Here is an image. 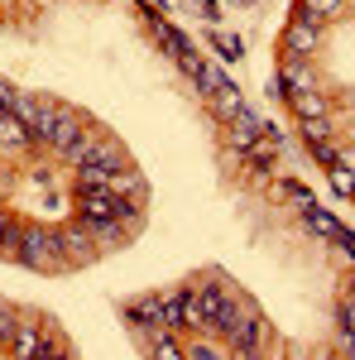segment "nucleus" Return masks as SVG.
I'll return each mask as SVG.
<instances>
[{
  "label": "nucleus",
  "instance_id": "9b49d317",
  "mask_svg": "<svg viewBox=\"0 0 355 360\" xmlns=\"http://www.w3.org/2000/svg\"><path fill=\"white\" fill-rule=\"evenodd\" d=\"M188 77H192V82H197V86H202V96H212V91H221V86L231 82V77H226V72H221L217 63H207V58H202V63H197V68H192Z\"/></svg>",
  "mask_w": 355,
  "mask_h": 360
},
{
  "label": "nucleus",
  "instance_id": "aec40b11",
  "mask_svg": "<svg viewBox=\"0 0 355 360\" xmlns=\"http://www.w3.org/2000/svg\"><path fill=\"white\" fill-rule=\"evenodd\" d=\"M0 250H10V255L20 250V226L10 221V217H0Z\"/></svg>",
  "mask_w": 355,
  "mask_h": 360
},
{
  "label": "nucleus",
  "instance_id": "f257e3e1",
  "mask_svg": "<svg viewBox=\"0 0 355 360\" xmlns=\"http://www.w3.org/2000/svg\"><path fill=\"white\" fill-rule=\"evenodd\" d=\"M25 264H44V269H53V264H67L63 259V240H58V231H44V226H20V250H15Z\"/></svg>",
  "mask_w": 355,
  "mask_h": 360
},
{
  "label": "nucleus",
  "instance_id": "c85d7f7f",
  "mask_svg": "<svg viewBox=\"0 0 355 360\" xmlns=\"http://www.w3.org/2000/svg\"><path fill=\"white\" fill-rule=\"evenodd\" d=\"M341 168H355V149H341Z\"/></svg>",
  "mask_w": 355,
  "mask_h": 360
},
{
  "label": "nucleus",
  "instance_id": "9d476101",
  "mask_svg": "<svg viewBox=\"0 0 355 360\" xmlns=\"http://www.w3.org/2000/svg\"><path fill=\"white\" fill-rule=\"evenodd\" d=\"M86 164L120 168V164H125V154H120V144H110V139H91V144H86Z\"/></svg>",
  "mask_w": 355,
  "mask_h": 360
},
{
  "label": "nucleus",
  "instance_id": "5701e85b",
  "mask_svg": "<svg viewBox=\"0 0 355 360\" xmlns=\"http://www.w3.org/2000/svg\"><path fill=\"white\" fill-rule=\"evenodd\" d=\"M341 149H346V144H331V139H322V144H317V159H322L327 168H336V164H341Z\"/></svg>",
  "mask_w": 355,
  "mask_h": 360
},
{
  "label": "nucleus",
  "instance_id": "ddd939ff",
  "mask_svg": "<svg viewBox=\"0 0 355 360\" xmlns=\"http://www.w3.org/2000/svg\"><path fill=\"white\" fill-rule=\"evenodd\" d=\"M293 101V111H298V120H312V115H327V96H317V91H298V96H288Z\"/></svg>",
  "mask_w": 355,
  "mask_h": 360
},
{
  "label": "nucleus",
  "instance_id": "2eb2a0df",
  "mask_svg": "<svg viewBox=\"0 0 355 360\" xmlns=\"http://www.w3.org/2000/svg\"><path fill=\"white\" fill-rule=\"evenodd\" d=\"M154 360H188V351H183V346L159 327V332H154Z\"/></svg>",
  "mask_w": 355,
  "mask_h": 360
},
{
  "label": "nucleus",
  "instance_id": "39448f33",
  "mask_svg": "<svg viewBox=\"0 0 355 360\" xmlns=\"http://www.w3.org/2000/svg\"><path fill=\"white\" fill-rule=\"evenodd\" d=\"M10 341H15V360H44V351L53 346L49 336L34 327V322H20V332L10 336Z\"/></svg>",
  "mask_w": 355,
  "mask_h": 360
},
{
  "label": "nucleus",
  "instance_id": "20e7f679",
  "mask_svg": "<svg viewBox=\"0 0 355 360\" xmlns=\"http://www.w3.org/2000/svg\"><path fill=\"white\" fill-rule=\"evenodd\" d=\"M317 44H322V20L302 10L298 20L288 25V49H293V53H312Z\"/></svg>",
  "mask_w": 355,
  "mask_h": 360
},
{
  "label": "nucleus",
  "instance_id": "cd10ccee",
  "mask_svg": "<svg viewBox=\"0 0 355 360\" xmlns=\"http://www.w3.org/2000/svg\"><path fill=\"white\" fill-rule=\"evenodd\" d=\"M44 360H72V356H67V351H58V346H49V351H44Z\"/></svg>",
  "mask_w": 355,
  "mask_h": 360
},
{
  "label": "nucleus",
  "instance_id": "a211bd4d",
  "mask_svg": "<svg viewBox=\"0 0 355 360\" xmlns=\"http://www.w3.org/2000/svg\"><path fill=\"white\" fill-rule=\"evenodd\" d=\"M302 135L312 139V144H322V139L331 135V120H327V115H312V120H302Z\"/></svg>",
  "mask_w": 355,
  "mask_h": 360
},
{
  "label": "nucleus",
  "instance_id": "f03ea898",
  "mask_svg": "<svg viewBox=\"0 0 355 360\" xmlns=\"http://www.w3.org/2000/svg\"><path fill=\"white\" fill-rule=\"evenodd\" d=\"M58 111H63V106H49V101H39V96H29V91H15V96H10V115L25 125L29 135H39L44 144H49V135H53V125H58Z\"/></svg>",
  "mask_w": 355,
  "mask_h": 360
},
{
  "label": "nucleus",
  "instance_id": "c756f323",
  "mask_svg": "<svg viewBox=\"0 0 355 360\" xmlns=\"http://www.w3.org/2000/svg\"><path fill=\"white\" fill-rule=\"evenodd\" d=\"M351 197H355V193H351Z\"/></svg>",
  "mask_w": 355,
  "mask_h": 360
},
{
  "label": "nucleus",
  "instance_id": "f3484780",
  "mask_svg": "<svg viewBox=\"0 0 355 360\" xmlns=\"http://www.w3.org/2000/svg\"><path fill=\"white\" fill-rule=\"evenodd\" d=\"M307 226H312V231H317V236H336V231H341V221H336V217H331V212H322V207H307Z\"/></svg>",
  "mask_w": 355,
  "mask_h": 360
},
{
  "label": "nucleus",
  "instance_id": "7ed1b4c3",
  "mask_svg": "<svg viewBox=\"0 0 355 360\" xmlns=\"http://www.w3.org/2000/svg\"><path fill=\"white\" fill-rule=\"evenodd\" d=\"M58 240H63V259H77V264H91L101 250H96V240L86 236V226H67V231H58Z\"/></svg>",
  "mask_w": 355,
  "mask_h": 360
},
{
  "label": "nucleus",
  "instance_id": "6e6552de",
  "mask_svg": "<svg viewBox=\"0 0 355 360\" xmlns=\"http://www.w3.org/2000/svg\"><path fill=\"white\" fill-rule=\"evenodd\" d=\"M207 106H212V115H217V120H235V115L245 111V96L226 82L221 91H212V96H207Z\"/></svg>",
  "mask_w": 355,
  "mask_h": 360
},
{
  "label": "nucleus",
  "instance_id": "dca6fc26",
  "mask_svg": "<svg viewBox=\"0 0 355 360\" xmlns=\"http://www.w3.org/2000/svg\"><path fill=\"white\" fill-rule=\"evenodd\" d=\"M130 317H135V322H154V327H164V298H139Z\"/></svg>",
  "mask_w": 355,
  "mask_h": 360
},
{
  "label": "nucleus",
  "instance_id": "f8f14e48",
  "mask_svg": "<svg viewBox=\"0 0 355 360\" xmlns=\"http://www.w3.org/2000/svg\"><path fill=\"white\" fill-rule=\"evenodd\" d=\"M29 139H34V135H29V130H25V125H20L10 111L0 115V144H5V149H25Z\"/></svg>",
  "mask_w": 355,
  "mask_h": 360
},
{
  "label": "nucleus",
  "instance_id": "4468645a",
  "mask_svg": "<svg viewBox=\"0 0 355 360\" xmlns=\"http://www.w3.org/2000/svg\"><path fill=\"white\" fill-rule=\"evenodd\" d=\"M312 68H302V63H288V72H283V86H288V96H298V91H312Z\"/></svg>",
  "mask_w": 355,
  "mask_h": 360
},
{
  "label": "nucleus",
  "instance_id": "423d86ee",
  "mask_svg": "<svg viewBox=\"0 0 355 360\" xmlns=\"http://www.w3.org/2000/svg\"><path fill=\"white\" fill-rule=\"evenodd\" d=\"M120 168H96V164H77V193H115Z\"/></svg>",
  "mask_w": 355,
  "mask_h": 360
},
{
  "label": "nucleus",
  "instance_id": "6ab92c4d",
  "mask_svg": "<svg viewBox=\"0 0 355 360\" xmlns=\"http://www.w3.org/2000/svg\"><path fill=\"white\" fill-rule=\"evenodd\" d=\"M331 188H336L341 197H351L355 193V168H341V164H336V168H331Z\"/></svg>",
  "mask_w": 355,
  "mask_h": 360
},
{
  "label": "nucleus",
  "instance_id": "bb28decb",
  "mask_svg": "<svg viewBox=\"0 0 355 360\" xmlns=\"http://www.w3.org/2000/svg\"><path fill=\"white\" fill-rule=\"evenodd\" d=\"M192 360H226L217 351V346H207V341H197V346H192Z\"/></svg>",
  "mask_w": 355,
  "mask_h": 360
},
{
  "label": "nucleus",
  "instance_id": "0eeeda50",
  "mask_svg": "<svg viewBox=\"0 0 355 360\" xmlns=\"http://www.w3.org/2000/svg\"><path fill=\"white\" fill-rule=\"evenodd\" d=\"M226 125H231V144H235V149H245V154L254 149V139L269 130V125H264L259 115H250V111H240L235 120H226Z\"/></svg>",
  "mask_w": 355,
  "mask_h": 360
},
{
  "label": "nucleus",
  "instance_id": "4be33fe9",
  "mask_svg": "<svg viewBox=\"0 0 355 360\" xmlns=\"http://www.w3.org/2000/svg\"><path fill=\"white\" fill-rule=\"evenodd\" d=\"M302 10H307V15H317V20H327V15L341 10V0H302Z\"/></svg>",
  "mask_w": 355,
  "mask_h": 360
},
{
  "label": "nucleus",
  "instance_id": "1a4fd4ad",
  "mask_svg": "<svg viewBox=\"0 0 355 360\" xmlns=\"http://www.w3.org/2000/svg\"><path fill=\"white\" fill-rule=\"evenodd\" d=\"M49 144H53L58 154H67L72 144H82V130H77V115L67 111V106L58 111V125H53V135H49Z\"/></svg>",
  "mask_w": 355,
  "mask_h": 360
},
{
  "label": "nucleus",
  "instance_id": "a878e982",
  "mask_svg": "<svg viewBox=\"0 0 355 360\" xmlns=\"http://www.w3.org/2000/svg\"><path fill=\"white\" fill-rule=\"evenodd\" d=\"M331 240H336V245H341V250H346V255L355 259V231H346V226H341V231H336Z\"/></svg>",
  "mask_w": 355,
  "mask_h": 360
},
{
  "label": "nucleus",
  "instance_id": "b1692460",
  "mask_svg": "<svg viewBox=\"0 0 355 360\" xmlns=\"http://www.w3.org/2000/svg\"><path fill=\"white\" fill-rule=\"evenodd\" d=\"M212 44H217V53H221V58H231V63L240 58V39H226V34H212Z\"/></svg>",
  "mask_w": 355,
  "mask_h": 360
},
{
  "label": "nucleus",
  "instance_id": "393cba45",
  "mask_svg": "<svg viewBox=\"0 0 355 360\" xmlns=\"http://www.w3.org/2000/svg\"><path fill=\"white\" fill-rule=\"evenodd\" d=\"M341 327H346V341L355 346V303H341Z\"/></svg>",
  "mask_w": 355,
  "mask_h": 360
},
{
  "label": "nucleus",
  "instance_id": "412c9836",
  "mask_svg": "<svg viewBox=\"0 0 355 360\" xmlns=\"http://www.w3.org/2000/svg\"><path fill=\"white\" fill-rule=\"evenodd\" d=\"M15 332H20V312L15 307H0V341H10Z\"/></svg>",
  "mask_w": 355,
  "mask_h": 360
}]
</instances>
